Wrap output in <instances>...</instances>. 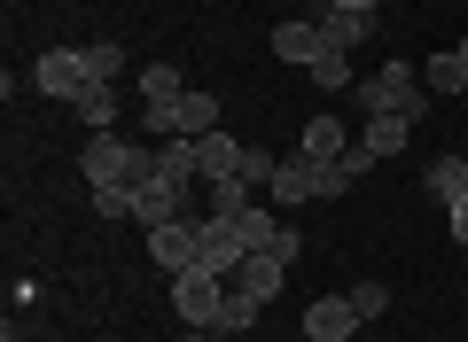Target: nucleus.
Returning <instances> with one entry per match:
<instances>
[{
    "mask_svg": "<svg viewBox=\"0 0 468 342\" xmlns=\"http://www.w3.org/2000/svg\"><path fill=\"white\" fill-rule=\"evenodd\" d=\"M180 342H227V335H218V326H187Z\"/></svg>",
    "mask_w": 468,
    "mask_h": 342,
    "instance_id": "473e14b6",
    "label": "nucleus"
},
{
    "mask_svg": "<svg viewBox=\"0 0 468 342\" xmlns=\"http://www.w3.org/2000/svg\"><path fill=\"white\" fill-rule=\"evenodd\" d=\"M351 94H359V109H367V117H383V109H390V117H406V125H414V117H430V86H421V70H414V63H399V55H390L375 78H359Z\"/></svg>",
    "mask_w": 468,
    "mask_h": 342,
    "instance_id": "f03ea898",
    "label": "nucleus"
},
{
    "mask_svg": "<svg viewBox=\"0 0 468 342\" xmlns=\"http://www.w3.org/2000/svg\"><path fill=\"white\" fill-rule=\"evenodd\" d=\"M328 8H367V16H383V0H328Z\"/></svg>",
    "mask_w": 468,
    "mask_h": 342,
    "instance_id": "72a5a7b5",
    "label": "nucleus"
},
{
    "mask_svg": "<svg viewBox=\"0 0 468 342\" xmlns=\"http://www.w3.org/2000/svg\"><path fill=\"white\" fill-rule=\"evenodd\" d=\"M406 140H414V125H406V117H367V132H359V148H367V156L375 163H383V156H406Z\"/></svg>",
    "mask_w": 468,
    "mask_h": 342,
    "instance_id": "dca6fc26",
    "label": "nucleus"
},
{
    "mask_svg": "<svg viewBox=\"0 0 468 342\" xmlns=\"http://www.w3.org/2000/svg\"><path fill=\"white\" fill-rule=\"evenodd\" d=\"M367 171H375V156H367L359 140H351L335 163H313V202H335V195H351V187L367 180Z\"/></svg>",
    "mask_w": 468,
    "mask_h": 342,
    "instance_id": "6e6552de",
    "label": "nucleus"
},
{
    "mask_svg": "<svg viewBox=\"0 0 468 342\" xmlns=\"http://www.w3.org/2000/svg\"><path fill=\"white\" fill-rule=\"evenodd\" d=\"M258 319H266V295H250V288H234V280H227V311H218V335H250Z\"/></svg>",
    "mask_w": 468,
    "mask_h": 342,
    "instance_id": "a211bd4d",
    "label": "nucleus"
},
{
    "mask_svg": "<svg viewBox=\"0 0 468 342\" xmlns=\"http://www.w3.org/2000/svg\"><path fill=\"white\" fill-rule=\"evenodd\" d=\"M141 171H156V140H125V132H94L79 148V180L86 187H133Z\"/></svg>",
    "mask_w": 468,
    "mask_h": 342,
    "instance_id": "f257e3e1",
    "label": "nucleus"
},
{
    "mask_svg": "<svg viewBox=\"0 0 468 342\" xmlns=\"http://www.w3.org/2000/svg\"><path fill=\"white\" fill-rule=\"evenodd\" d=\"M156 171H165V180H187V187H196V180H203L196 140H187V132H180V140H156Z\"/></svg>",
    "mask_w": 468,
    "mask_h": 342,
    "instance_id": "412c9836",
    "label": "nucleus"
},
{
    "mask_svg": "<svg viewBox=\"0 0 468 342\" xmlns=\"http://www.w3.org/2000/svg\"><path fill=\"white\" fill-rule=\"evenodd\" d=\"M344 295H351L359 319H383V311H390V288H383V280H359V288H344Z\"/></svg>",
    "mask_w": 468,
    "mask_h": 342,
    "instance_id": "cd10ccee",
    "label": "nucleus"
},
{
    "mask_svg": "<svg viewBox=\"0 0 468 342\" xmlns=\"http://www.w3.org/2000/svg\"><path fill=\"white\" fill-rule=\"evenodd\" d=\"M79 55H86V78H94V86L125 78V47H117V39H94V47H79Z\"/></svg>",
    "mask_w": 468,
    "mask_h": 342,
    "instance_id": "5701e85b",
    "label": "nucleus"
},
{
    "mask_svg": "<svg viewBox=\"0 0 468 342\" xmlns=\"http://www.w3.org/2000/svg\"><path fill=\"white\" fill-rule=\"evenodd\" d=\"M320 39H328L335 55H344V47H367L375 16H367V8H320Z\"/></svg>",
    "mask_w": 468,
    "mask_h": 342,
    "instance_id": "f8f14e48",
    "label": "nucleus"
},
{
    "mask_svg": "<svg viewBox=\"0 0 468 342\" xmlns=\"http://www.w3.org/2000/svg\"><path fill=\"white\" fill-rule=\"evenodd\" d=\"M70 109L86 117V132H110V125H117V86H86Z\"/></svg>",
    "mask_w": 468,
    "mask_h": 342,
    "instance_id": "b1692460",
    "label": "nucleus"
},
{
    "mask_svg": "<svg viewBox=\"0 0 468 342\" xmlns=\"http://www.w3.org/2000/svg\"><path fill=\"white\" fill-rule=\"evenodd\" d=\"M273 226H282V218H273L266 202H250V211L234 218V233H242V249H266V242H273Z\"/></svg>",
    "mask_w": 468,
    "mask_h": 342,
    "instance_id": "a878e982",
    "label": "nucleus"
},
{
    "mask_svg": "<svg viewBox=\"0 0 468 342\" xmlns=\"http://www.w3.org/2000/svg\"><path fill=\"white\" fill-rule=\"evenodd\" d=\"M297 226H289V218H282V226H273V242H266V257H282V264H297Z\"/></svg>",
    "mask_w": 468,
    "mask_h": 342,
    "instance_id": "7c9ffc66",
    "label": "nucleus"
},
{
    "mask_svg": "<svg viewBox=\"0 0 468 342\" xmlns=\"http://www.w3.org/2000/svg\"><path fill=\"white\" fill-rule=\"evenodd\" d=\"M266 202H273V211H297V202H313V156H304V148L273 163V187H266Z\"/></svg>",
    "mask_w": 468,
    "mask_h": 342,
    "instance_id": "9d476101",
    "label": "nucleus"
},
{
    "mask_svg": "<svg viewBox=\"0 0 468 342\" xmlns=\"http://www.w3.org/2000/svg\"><path fill=\"white\" fill-rule=\"evenodd\" d=\"M282 273H289L282 257H266V249H250V257L234 264V288H250V295H266V304H273V295H282Z\"/></svg>",
    "mask_w": 468,
    "mask_h": 342,
    "instance_id": "2eb2a0df",
    "label": "nucleus"
},
{
    "mask_svg": "<svg viewBox=\"0 0 468 342\" xmlns=\"http://www.w3.org/2000/svg\"><path fill=\"white\" fill-rule=\"evenodd\" d=\"M359 326H367V319L351 311V295H320V304L304 311V335H313V342H351Z\"/></svg>",
    "mask_w": 468,
    "mask_h": 342,
    "instance_id": "1a4fd4ad",
    "label": "nucleus"
},
{
    "mask_svg": "<svg viewBox=\"0 0 468 342\" xmlns=\"http://www.w3.org/2000/svg\"><path fill=\"white\" fill-rule=\"evenodd\" d=\"M266 55H282L289 70H313L320 55H328V39H320V16H289L266 32Z\"/></svg>",
    "mask_w": 468,
    "mask_h": 342,
    "instance_id": "0eeeda50",
    "label": "nucleus"
},
{
    "mask_svg": "<svg viewBox=\"0 0 468 342\" xmlns=\"http://www.w3.org/2000/svg\"><path fill=\"white\" fill-rule=\"evenodd\" d=\"M344 117H335V109H320L313 117V125H304V156H313V163H335V156H344Z\"/></svg>",
    "mask_w": 468,
    "mask_h": 342,
    "instance_id": "f3484780",
    "label": "nucleus"
},
{
    "mask_svg": "<svg viewBox=\"0 0 468 342\" xmlns=\"http://www.w3.org/2000/svg\"><path fill=\"white\" fill-rule=\"evenodd\" d=\"M304 78H313L320 94H351V86H359V70H351V55H335V47H328L313 70H304Z\"/></svg>",
    "mask_w": 468,
    "mask_h": 342,
    "instance_id": "4be33fe9",
    "label": "nucleus"
},
{
    "mask_svg": "<svg viewBox=\"0 0 468 342\" xmlns=\"http://www.w3.org/2000/svg\"><path fill=\"white\" fill-rule=\"evenodd\" d=\"M430 195L445 202V211H452V202H468V156H437L430 163Z\"/></svg>",
    "mask_w": 468,
    "mask_h": 342,
    "instance_id": "aec40b11",
    "label": "nucleus"
},
{
    "mask_svg": "<svg viewBox=\"0 0 468 342\" xmlns=\"http://www.w3.org/2000/svg\"><path fill=\"white\" fill-rule=\"evenodd\" d=\"M149 257L165 264V273H187L196 264V218H172V226L149 233Z\"/></svg>",
    "mask_w": 468,
    "mask_h": 342,
    "instance_id": "9b49d317",
    "label": "nucleus"
},
{
    "mask_svg": "<svg viewBox=\"0 0 468 342\" xmlns=\"http://www.w3.org/2000/svg\"><path fill=\"white\" fill-rule=\"evenodd\" d=\"M94 218H133V187H94Z\"/></svg>",
    "mask_w": 468,
    "mask_h": 342,
    "instance_id": "c85d7f7f",
    "label": "nucleus"
},
{
    "mask_svg": "<svg viewBox=\"0 0 468 342\" xmlns=\"http://www.w3.org/2000/svg\"><path fill=\"white\" fill-rule=\"evenodd\" d=\"M250 211V180H211V218H242Z\"/></svg>",
    "mask_w": 468,
    "mask_h": 342,
    "instance_id": "bb28decb",
    "label": "nucleus"
},
{
    "mask_svg": "<svg viewBox=\"0 0 468 342\" xmlns=\"http://www.w3.org/2000/svg\"><path fill=\"white\" fill-rule=\"evenodd\" d=\"M172 311H180V326H218V311H227V280H218L211 264L172 273Z\"/></svg>",
    "mask_w": 468,
    "mask_h": 342,
    "instance_id": "20e7f679",
    "label": "nucleus"
},
{
    "mask_svg": "<svg viewBox=\"0 0 468 342\" xmlns=\"http://www.w3.org/2000/svg\"><path fill=\"white\" fill-rule=\"evenodd\" d=\"M452 55H461V70H468V39H461V47H452Z\"/></svg>",
    "mask_w": 468,
    "mask_h": 342,
    "instance_id": "f704fd0d",
    "label": "nucleus"
},
{
    "mask_svg": "<svg viewBox=\"0 0 468 342\" xmlns=\"http://www.w3.org/2000/svg\"><path fill=\"white\" fill-rule=\"evenodd\" d=\"M250 257V249H242V233H234V218H211L203 211L196 218V264H211L218 280H234V264Z\"/></svg>",
    "mask_w": 468,
    "mask_h": 342,
    "instance_id": "423d86ee",
    "label": "nucleus"
},
{
    "mask_svg": "<svg viewBox=\"0 0 468 342\" xmlns=\"http://www.w3.org/2000/svg\"><path fill=\"white\" fill-rule=\"evenodd\" d=\"M273 163H282V156H266V148H242V180H250V187H273Z\"/></svg>",
    "mask_w": 468,
    "mask_h": 342,
    "instance_id": "c756f323",
    "label": "nucleus"
},
{
    "mask_svg": "<svg viewBox=\"0 0 468 342\" xmlns=\"http://www.w3.org/2000/svg\"><path fill=\"white\" fill-rule=\"evenodd\" d=\"M187 94V78L172 63H141V101H180Z\"/></svg>",
    "mask_w": 468,
    "mask_h": 342,
    "instance_id": "393cba45",
    "label": "nucleus"
},
{
    "mask_svg": "<svg viewBox=\"0 0 468 342\" xmlns=\"http://www.w3.org/2000/svg\"><path fill=\"white\" fill-rule=\"evenodd\" d=\"M196 187L187 180H165V171H141L133 180V226L141 233H156V226H172V218H196Z\"/></svg>",
    "mask_w": 468,
    "mask_h": 342,
    "instance_id": "7ed1b4c3",
    "label": "nucleus"
},
{
    "mask_svg": "<svg viewBox=\"0 0 468 342\" xmlns=\"http://www.w3.org/2000/svg\"><path fill=\"white\" fill-rule=\"evenodd\" d=\"M32 86H39L48 101H79L94 78H86V55H79V47H48V55L32 63Z\"/></svg>",
    "mask_w": 468,
    "mask_h": 342,
    "instance_id": "39448f33",
    "label": "nucleus"
},
{
    "mask_svg": "<svg viewBox=\"0 0 468 342\" xmlns=\"http://www.w3.org/2000/svg\"><path fill=\"white\" fill-rule=\"evenodd\" d=\"M196 163H203V180H242V140H234L227 125L203 132V140H196Z\"/></svg>",
    "mask_w": 468,
    "mask_h": 342,
    "instance_id": "ddd939ff",
    "label": "nucleus"
},
{
    "mask_svg": "<svg viewBox=\"0 0 468 342\" xmlns=\"http://www.w3.org/2000/svg\"><path fill=\"white\" fill-rule=\"evenodd\" d=\"M180 132H187V140H203V132H218V101L203 94V86H187V94L172 101V140H180Z\"/></svg>",
    "mask_w": 468,
    "mask_h": 342,
    "instance_id": "4468645a",
    "label": "nucleus"
},
{
    "mask_svg": "<svg viewBox=\"0 0 468 342\" xmlns=\"http://www.w3.org/2000/svg\"><path fill=\"white\" fill-rule=\"evenodd\" d=\"M421 86H430V94H445V101H461L468 94V70H461V55H430V63H421Z\"/></svg>",
    "mask_w": 468,
    "mask_h": 342,
    "instance_id": "6ab92c4d",
    "label": "nucleus"
},
{
    "mask_svg": "<svg viewBox=\"0 0 468 342\" xmlns=\"http://www.w3.org/2000/svg\"><path fill=\"white\" fill-rule=\"evenodd\" d=\"M452 242L468 249V202H452Z\"/></svg>",
    "mask_w": 468,
    "mask_h": 342,
    "instance_id": "2f4dec72",
    "label": "nucleus"
}]
</instances>
